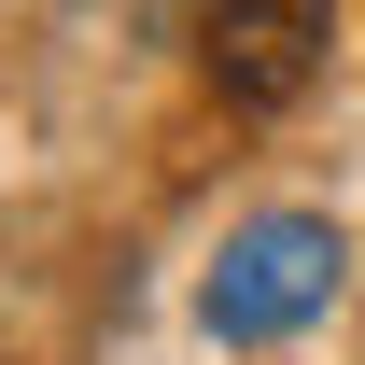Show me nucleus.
Wrapping results in <instances>:
<instances>
[{"instance_id": "obj_1", "label": "nucleus", "mask_w": 365, "mask_h": 365, "mask_svg": "<svg viewBox=\"0 0 365 365\" xmlns=\"http://www.w3.org/2000/svg\"><path fill=\"white\" fill-rule=\"evenodd\" d=\"M197 71H211V98H239V113L309 98V71H323V0H211V14H197Z\"/></svg>"}, {"instance_id": "obj_2", "label": "nucleus", "mask_w": 365, "mask_h": 365, "mask_svg": "<svg viewBox=\"0 0 365 365\" xmlns=\"http://www.w3.org/2000/svg\"><path fill=\"white\" fill-rule=\"evenodd\" d=\"M323 281H337V239L309 225V211H281V225H253L225 253V281H211V323H225V337H281V323L309 309Z\"/></svg>"}]
</instances>
